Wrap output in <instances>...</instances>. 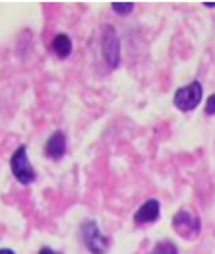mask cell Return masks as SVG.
<instances>
[{"instance_id": "cell-3", "label": "cell", "mask_w": 215, "mask_h": 254, "mask_svg": "<svg viewBox=\"0 0 215 254\" xmlns=\"http://www.w3.org/2000/svg\"><path fill=\"white\" fill-rule=\"evenodd\" d=\"M10 169H12V175L16 177V181H20L22 185H31L35 181V169L27 159V148L25 146H20L12 153Z\"/></svg>"}, {"instance_id": "cell-8", "label": "cell", "mask_w": 215, "mask_h": 254, "mask_svg": "<svg viewBox=\"0 0 215 254\" xmlns=\"http://www.w3.org/2000/svg\"><path fill=\"white\" fill-rule=\"evenodd\" d=\"M53 51L56 53V57L68 59L70 53H72V39H70L68 35H64V33L56 35V37L53 39Z\"/></svg>"}, {"instance_id": "cell-14", "label": "cell", "mask_w": 215, "mask_h": 254, "mask_svg": "<svg viewBox=\"0 0 215 254\" xmlns=\"http://www.w3.org/2000/svg\"><path fill=\"white\" fill-rule=\"evenodd\" d=\"M204 6H208V8H215V2H204Z\"/></svg>"}, {"instance_id": "cell-7", "label": "cell", "mask_w": 215, "mask_h": 254, "mask_svg": "<svg viewBox=\"0 0 215 254\" xmlns=\"http://www.w3.org/2000/svg\"><path fill=\"white\" fill-rule=\"evenodd\" d=\"M161 215V204L157 200H148L144 206L138 208V212L134 213V223L136 225H146V223H155Z\"/></svg>"}, {"instance_id": "cell-1", "label": "cell", "mask_w": 215, "mask_h": 254, "mask_svg": "<svg viewBox=\"0 0 215 254\" xmlns=\"http://www.w3.org/2000/svg\"><path fill=\"white\" fill-rule=\"evenodd\" d=\"M202 95H204V87L200 82H190V84L182 85L174 91V97H172V103L178 111L182 113H188L194 111L196 107L202 103Z\"/></svg>"}, {"instance_id": "cell-4", "label": "cell", "mask_w": 215, "mask_h": 254, "mask_svg": "<svg viewBox=\"0 0 215 254\" xmlns=\"http://www.w3.org/2000/svg\"><path fill=\"white\" fill-rule=\"evenodd\" d=\"M172 227L174 231L180 235L182 239H196L200 229H202V223H200V217L194 215L190 210L182 208L174 213L172 217Z\"/></svg>"}, {"instance_id": "cell-13", "label": "cell", "mask_w": 215, "mask_h": 254, "mask_svg": "<svg viewBox=\"0 0 215 254\" xmlns=\"http://www.w3.org/2000/svg\"><path fill=\"white\" fill-rule=\"evenodd\" d=\"M0 254H16L12 249H0Z\"/></svg>"}, {"instance_id": "cell-11", "label": "cell", "mask_w": 215, "mask_h": 254, "mask_svg": "<svg viewBox=\"0 0 215 254\" xmlns=\"http://www.w3.org/2000/svg\"><path fill=\"white\" fill-rule=\"evenodd\" d=\"M204 111H206V115H215V93H212V95L208 97Z\"/></svg>"}, {"instance_id": "cell-6", "label": "cell", "mask_w": 215, "mask_h": 254, "mask_svg": "<svg viewBox=\"0 0 215 254\" xmlns=\"http://www.w3.org/2000/svg\"><path fill=\"white\" fill-rule=\"evenodd\" d=\"M66 153V134L62 130H56L49 136L47 144H45V155L53 161L62 159Z\"/></svg>"}, {"instance_id": "cell-2", "label": "cell", "mask_w": 215, "mask_h": 254, "mask_svg": "<svg viewBox=\"0 0 215 254\" xmlns=\"http://www.w3.org/2000/svg\"><path fill=\"white\" fill-rule=\"evenodd\" d=\"M80 233H82V239H84L86 249L89 253L107 254L108 247H110V241H108V237H105V235L99 231V227H97V223L93 219H87V221L82 223Z\"/></svg>"}, {"instance_id": "cell-9", "label": "cell", "mask_w": 215, "mask_h": 254, "mask_svg": "<svg viewBox=\"0 0 215 254\" xmlns=\"http://www.w3.org/2000/svg\"><path fill=\"white\" fill-rule=\"evenodd\" d=\"M151 254H178V249L172 243H169V241H161V243L155 245V249H153Z\"/></svg>"}, {"instance_id": "cell-12", "label": "cell", "mask_w": 215, "mask_h": 254, "mask_svg": "<svg viewBox=\"0 0 215 254\" xmlns=\"http://www.w3.org/2000/svg\"><path fill=\"white\" fill-rule=\"evenodd\" d=\"M39 254H62V253H56V251H53L51 247H43V249L39 251Z\"/></svg>"}, {"instance_id": "cell-5", "label": "cell", "mask_w": 215, "mask_h": 254, "mask_svg": "<svg viewBox=\"0 0 215 254\" xmlns=\"http://www.w3.org/2000/svg\"><path fill=\"white\" fill-rule=\"evenodd\" d=\"M101 51H103V59H105L108 68H116L120 63V41L116 37V31L110 25H107L103 31Z\"/></svg>"}, {"instance_id": "cell-10", "label": "cell", "mask_w": 215, "mask_h": 254, "mask_svg": "<svg viewBox=\"0 0 215 254\" xmlns=\"http://www.w3.org/2000/svg\"><path fill=\"white\" fill-rule=\"evenodd\" d=\"M110 8H112L116 14L124 16V14H130V12L134 10V2H112Z\"/></svg>"}]
</instances>
